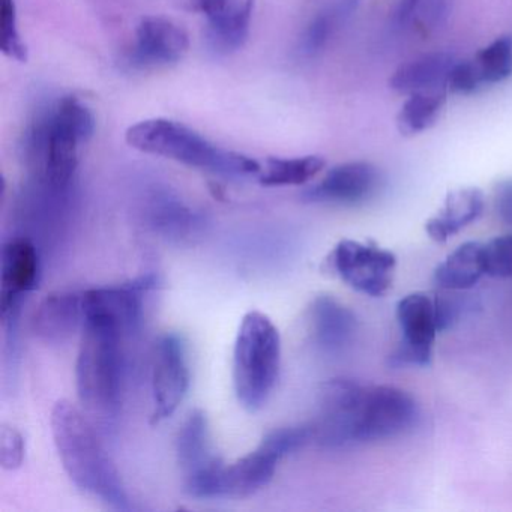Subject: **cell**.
I'll return each instance as SVG.
<instances>
[{"label":"cell","instance_id":"4","mask_svg":"<svg viewBox=\"0 0 512 512\" xmlns=\"http://www.w3.org/2000/svg\"><path fill=\"white\" fill-rule=\"evenodd\" d=\"M131 148L143 154L175 161L182 166L227 178L259 176L262 166L239 152L220 148L182 122L166 118L146 119L125 133Z\"/></svg>","mask_w":512,"mask_h":512},{"label":"cell","instance_id":"13","mask_svg":"<svg viewBox=\"0 0 512 512\" xmlns=\"http://www.w3.org/2000/svg\"><path fill=\"white\" fill-rule=\"evenodd\" d=\"M188 49L190 38L181 26L166 17H145L137 26L127 64L137 71L158 70L178 64Z\"/></svg>","mask_w":512,"mask_h":512},{"label":"cell","instance_id":"3","mask_svg":"<svg viewBox=\"0 0 512 512\" xmlns=\"http://www.w3.org/2000/svg\"><path fill=\"white\" fill-rule=\"evenodd\" d=\"M127 332L100 317H86L76 364L77 395L86 412L110 422L119 415Z\"/></svg>","mask_w":512,"mask_h":512},{"label":"cell","instance_id":"21","mask_svg":"<svg viewBox=\"0 0 512 512\" xmlns=\"http://www.w3.org/2000/svg\"><path fill=\"white\" fill-rule=\"evenodd\" d=\"M361 0H331L320 8L302 29L296 43V55L302 59H314L328 46L344 23L353 16Z\"/></svg>","mask_w":512,"mask_h":512},{"label":"cell","instance_id":"30","mask_svg":"<svg viewBox=\"0 0 512 512\" xmlns=\"http://www.w3.org/2000/svg\"><path fill=\"white\" fill-rule=\"evenodd\" d=\"M482 85L481 74L475 62L454 64L448 76V86L455 94L467 95L475 92Z\"/></svg>","mask_w":512,"mask_h":512},{"label":"cell","instance_id":"9","mask_svg":"<svg viewBox=\"0 0 512 512\" xmlns=\"http://www.w3.org/2000/svg\"><path fill=\"white\" fill-rule=\"evenodd\" d=\"M329 263L347 286L379 298L392 287L397 257L374 242L343 239L332 250Z\"/></svg>","mask_w":512,"mask_h":512},{"label":"cell","instance_id":"2","mask_svg":"<svg viewBox=\"0 0 512 512\" xmlns=\"http://www.w3.org/2000/svg\"><path fill=\"white\" fill-rule=\"evenodd\" d=\"M52 436L65 472L82 491L119 511H130L127 491L115 464L85 413L67 400L52 410Z\"/></svg>","mask_w":512,"mask_h":512},{"label":"cell","instance_id":"6","mask_svg":"<svg viewBox=\"0 0 512 512\" xmlns=\"http://www.w3.org/2000/svg\"><path fill=\"white\" fill-rule=\"evenodd\" d=\"M313 442L310 424L281 427L263 436L260 445L218 473L217 499L251 496L271 482L281 458Z\"/></svg>","mask_w":512,"mask_h":512},{"label":"cell","instance_id":"14","mask_svg":"<svg viewBox=\"0 0 512 512\" xmlns=\"http://www.w3.org/2000/svg\"><path fill=\"white\" fill-rule=\"evenodd\" d=\"M154 286L155 278L143 275L118 286L83 290L86 317L110 320L130 334L142 322L145 295Z\"/></svg>","mask_w":512,"mask_h":512},{"label":"cell","instance_id":"23","mask_svg":"<svg viewBox=\"0 0 512 512\" xmlns=\"http://www.w3.org/2000/svg\"><path fill=\"white\" fill-rule=\"evenodd\" d=\"M485 275L484 244L470 241L452 251L434 271V283L440 290L472 289Z\"/></svg>","mask_w":512,"mask_h":512},{"label":"cell","instance_id":"18","mask_svg":"<svg viewBox=\"0 0 512 512\" xmlns=\"http://www.w3.org/2000/svg\"><path fill=\"white\" fill-rule=\"evenodd\" d=\"M176 460L184 476L185 491L223 464L221 458L212 451L208 418L200 409L193 410L179 428Z\"/></svg>","mask_w":512,"mask_h":512},{"label":"cell","instance_id":"26","mask_svg":"<svg viewBox=\"0 0 512 512\" xmlns=\"http://www.w3.org/2000/svg\"><path fill=\"white\" fill-rule=\"evenodd\" d=\"M476 67L482 83L493 85L512 74V38L500 37L476 55Z\"/></svg>","mask_w":512,"mask_h":512},{"label":"cell","instance_id":"32","mask_svg":"<svg viewBox=\"0 0 512 512\" xmlns=\"http://www.w3.org/2000/svg\"><path fill=\"white\" fill-rule=\"evenodd\" d=\"M494 206L497 215L512 226V179L500 182L494 191Z\"/></svg>","mask_w":512,"mask_h":512},{"label":"cell","instance_id":"29","mask_svg":"<svg viewBox=\"0 0 512 512\" xmlns=\"http://www.w3.org/2000/svg\"><path fill=\"white\" fill-rule=\"evenodd\" d=\"M26 445L22 433L10 425L0 430V466L5 470L19 469L25 460Z\"/></svg>","mask_w":512,"mask_h":512},{"label":"cell","instance_id":"25","mask_svg":"<svg viewBox=\"0 0 512 512\" xmlns=\"http://www.w3.org/2000/svg\"><path fill=\"white\" fill-rule=\"evenodd\" d=\"M445 101L446 94L442 89L410 95L398 113V128L401 133L413 136L433 127L439 119Z\"/></svg>","mask_w":512,"mask_h":512},{"label":"cell","instance_id":"5","mask_svg":"<svg viewBox=\"0 0 512 512\" xmlns=\"http://www.w3.org/2000/svg\"><path fill=\"white\" fill-rule=\"evenodd\" d=\"M281 338L266 314L250 311L242 319L233 349V385L248 412L265 406L280 374Z\"/></svg>","mask_w":512,"mask_h":512},{"label":"cell","instance_id":"10","mask_svg":"<svg viewBox=\"0 0 512 512\" xmlns=\"http://www.w3.org/2000/svg\"><path fill=\"white\" fill-rule=\"evenodd\" d=\"M190 388L187 349L178 334L167 332L155 341L151 364V422L158 424L178 410Z\"/></svg>","mask_w":512,"mask_h":512},{"label":"cell","instance_id":"20","mask_svg":"<svg viewBox=\"0 0 512 512\" xmlns=\"http://www.w3.org/2000/svg\"><path fill=\"white\" fill-rule=\"evenodd\" d=\"M485 208L484 194L478 188H461L446 196L442 209L425 224V232L437 244L475 223Z\"/></svg>","mask_w":512,"mask_h":512},{"label":"cell","instance_id":"33","mask_svg":"<svg viewBox=\"0 0 512 512\" xmlns=\"http://www.w3.org/2000/svg\"><path fill=\"white\" fill-rule=\"evenodd\" d=\"M421 2L422 0H400L397 10L398 23L406 25L407 22H410L412 17L415 16L416 11H418Z\"/></svg>","mask_w":512,"mask_h":512},{"label":"cell","instance_id":"1","mask_svg":"<svg viewBox=\"0 0 512 512\" xmlns=\"http://www.w3.org/2000/svg\"><path fill=\"white\" fill-rule=\"evenodd\" d=\"M97 127L94 112L74 95H62L35 110L20 143L28 179L73 190L79 152Z\"/></svg>","mask_w":512,"mask_h":512},{"label":"cell","instance_id":"19","mask_svg":"<svg viewBox=\"0 0 512 512\" xmlns=\"http://www.w3.org/2000/svg\"><path fill=\"white\" fill-rule=\"evenodd\" d=\"M307 320L313 343L331 355L344 352L358 332L355 313L331 295L317 296L311 302Z\"/></svg>","mask_w":512,"mask_h":512},{"label":"cell","instance_id":"24","mask_svg":"<svg viewBox=\"0 0 512 512\" xmlns=\"http://www.w3.org/2000/svg\"><path fill=\"white\" fill-rule=\"evenodd\" d=\"M325 167V160L317 155L296 158H269L259 175L265 187H299L316 178Z\"/></svg>","mask_w":512,"mask_h":512},{"label":"cell","instance_id":"27","mask_svg":"<svg viewBox=\"0 0 512 512\" xmlns=\"http://www.w3.org/2000/svg\"><path fill=\"white\" fill-rule=\"evenodd\" d=\"M0 49L14 61L28 59V47L20 34L16 0H0Z\"/></svg>","mask_w":512,"mask_h":512},{"label":"cell","instance_id":"31","mask_svg":"<svg viewBox=\"0 0 512 512\" xmlns=\"http://www.w3.org/2000/svg\"><path fill=\"white\" fill-rule=\"evenodd\" d=\"M451 5L452 0H422L418 10H421V17L430 28H437L448 19Z\"/></svg>","mask_w":512,"mask_h":512},{"label":"cell","instance_id":"17","mask_svg":"<svg viewBox=\"0 0 512 512\" xmlns=\"http://www.w3.org/2000/svg\"><path fill=\"white\" fill-rule=\"evenodd\" d=\"M85 301L79 290H58L38 305L32 329L44 343H67L85 325Z\"/></svg>","mask_w":512,"mask_h":512},{"label":"cell","instance_id":"8","mask_svg":"<svg viewBox=\"0 0 512 512\" xmlns=\"http://www.w3.org/2000/svg\"><path fill=\"white\" fill-rule=\"evenodd\" d=\"M365 386L352 379L326 380L317 394L316 418L310 422L313 442L341 448L355 442L356 421Z\"/></svg>","mask_w":512,"mask_h":512},{"label":"cell","instance_id":"12","mask_svg":"<svg viewBox=\"0 0 512 512\" xmlns=\"http://www.w3.org/2000/svg\"><path fill=\"white\" fill-rule=\"evenodd\" d=\"M41 275L40 251L28 236L5 242L0 266V316L8 323L19 314L23 298L37 289Z\"/></svg>","mask_w":512,"mask_h":512},{"label":"cell","instance_id":"28","mask_svg":"<svg viewBox=\"0 0 512 512\" xmlns=\"http://www.w3.org/2000/svg\"><path fill=\"white\" fill-rule=\"evenodd\" d=\"M485 275L493 278L512 277V233L497 236L484 244Z\"/></svg>","mask_w":512,"mask_h":512},{"label":"cell","instance_id":"15","mask_svg":"<svg viewBox=\"0 0 512 512\" xmlns=\"http://www.w3.org/2000/svg\"><path fill=\"white\" fill-rule=\"evenodd\" d=\"M254 0H199L196 13L206 19V43L215 55L241 50L250 37Z\"/></svg>","mask_w":512,"mask_h":512},{"label":"cell","instance_id":"11","mask_svg":"<svg viewBox=\"0 0 512 512\" xmlns=\"http://www.w3.org/2000/svg\"><path fill=\"white\" fill-rule=\"evenodd\" d=\"M395 316L403 338L398 349L391 355V364L394 367H425L430 364L434 343L440 332L434 299L427 293H410L398 301Z\"/></svg>","mask_w":512,"mask_h":512},{"label":"cell","instance_id":"16","mask_svg":"<svg viewBox=\"0 0 512 512\" xmlns=\"http://www.w3.org/2000/svg\"><path fill=\"white\" fill-rule=\"evenodd\" d=\"M379 185V170L373 164L355 161L329 170L319 184L304 191L302 199L326 205H359L373 197Z\"/></svg>","mask_w":512,"mask_h":512},{"label":"cell","instance_id":"7","mask_svg":"<svg viewBox=\"0 0 512 512\" xmlns=\"http://www.w3.org/2000/svg\"><path fill=\"white\" fill-rule=\"evenodd\" d=\"M418 418V404L409 392L391 385L365 386L355 442H380L403 436L415 428Z\"/></svg>","mask_w":512,"mask_h":512},{"label":"cell","instance_id":"22","mask_svg":"<svg viewBox=\"0 0 512 512\" xmlns=\"http://www.w3.org/2000/svg\"><path fill=\"white\" fill-rule=\"evenodd\" d=\"M454 67V58L449 53L437 52L421 56L409 64L401 65L389 80V86L400 94L436 91L448 83Z\"/></svg>","mask_w":512,"mask_h":512}]
</instances>
